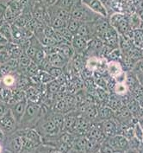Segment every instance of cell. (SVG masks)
I'll use <instances>...</instances> for the list:
<instances>
[{
  "mask_svg": "<svg viewBox=\"0 0 143 153\" xmlns=\"http://www.w3.org/2000/svg\"><path fill=\"white\" fill-rule=\"evenodd\" d=\"M49 16V15H48ZM67 23L66 20H64L62 18L56 16H49V22H48V25L52 26L55 30L62 29L67 26Z\"/></svg>",
  "mask_w": 143,
  "mask_h": 153,
  "instance_id": "21",
  "label": "cell"
},
{
  "mask_svg": "<svg viewBox=\"0 0 143 153\" xmlns=\"http://www.w3.org/2000/svg\"><path fill=\"white\" fill-rule=\"evenodd\" d=\"M98 63H99V59H97V57H89V59L87 60V62H86V68L88 69L95 72V71H97V68H98Z\"/></svg>",
  "mask_w": 143,
  "mask_h": 153,
  "instance_id": "36",
  "label": "cell"
},
{
  "mask_svg": "<svg viewBox=\"0 0 143 153\" xmlns=\"http://www.w3.org/2000/svg\"><path fill=\"white\" fill-rule=\"evenodd\" d=\"M78 113L74 111H69L65 113V123L63 131L73 134L77 131Z\"/></svg>",
  "mask_w": 143,
  "mask_h": 153,
  "instance_id": "9",
  "label": "cell"
},
{
  "mask_svg": "<svg viewBox=\"0 0 143 153\" xmlns=\"http://www.w3.org/2000/svg\"><path fill=\"white\" fill-rule=\"evenodd\" d=\"M56 31L60 33L61 36H63L64 37H65L66 39H67L70 42H72V41L73 37H74V35L67 29V27H65V28H62V29L57 30Z\"/></svg>",
  "mask_w": 143,
  "mask_h": 153,
  "instance_id": "39",
  "label": "cell"
},
{
  "mask_svg": "<svg viewBox=\"0 0 143 153\" xmlns=\"http://www.w3.org/2000/svg\"><path fill=\"white\" fill-rule=\"evenodd\" d=\"M138 101H139V103H140L141 107H142L143 108V96L141 97L140 99H138Z\"/></svg>",
  "mask_w": 143,
  "mask_h": 153,
  "instance_id": "51",
  "label": "cell"
},
{
  "mask_svg": "<svg viewBox=\"0 0 143 153\" xmlns=\"http://www.w3.org/2000/svg\"><path fill=\"white\" fill-rule=\"evenodd\" d=\"M98 118L102 121L114 119L115 118V111L108 105H103L99 109Z\"/></svg>",
  "mask_w": 143,
  "mask_h": 153,
  "instance_id": "22",
  "label": "cell"
},
{
  "mask_svg": "<svg viewBox=\"0 0 143 153\" xmlns=\"http://www.w3.org/2000/svg\"><path fill=\"white\" fill-rule=\"evenodd\" d=\"M0 128L6 136L10 135L17 131V123L13 117L10 109L3 117L0 118Z\"/></svg>",
  "mask_w": 143,
  "mask_h": 153,
  "instance_id": "4",
  "label": "cell"
},
{
  "mask_svg": "<svg viewBox=\"0 0 143 153\" xmlns=\"http://www.w3.org/2000/svg\"><path fill=\"white\" fill-rule=\"evenodd\" d=\"M59 53H60L64 57L70 60L76 54L72 43H62L59 45Z\"/></svg>",
  "mask_w": 143,
  "mask_h": 153,
  "instance_id": "19",
  "label": "cell"
},
{
  "mask_svg": "<svg viewBox=\"0 0 143 153\" xmlns=\"http://www.w3.org/2000/svg\"><path fill=\"white\" fill-rule=\"evenodd\" d=\"M10 58L11 57L8 53L5 46L2 49H0V64H4V63L7 62Z\"/></svg>",
  "mask_w": 143,
  "mask_h": 153,
  "instance_id": "41",
  "label": "cell"
},
{
  "mask_svg": "<svg viewBox=\"0 0 143 153\" xmlns=\"http://www.w3.org/2000/svg\"><path fill=\"white\" fill-rule=\"evenodd\" d=\"M108 57L110 58L111 61H118L119 62L120 59L122 57V52L118 48H113Z\"/></svg>",
  "mask_w": 143,
  "mask_h": 153,
  "instance_id": "38",
  "label": "cell"
},
{
  "mask_svg": "<svg viewBox=\"0 0 143 153\" xmlns=\"http://www.w3.org/2000/svg\"><path fill=\"white\" fill-rule=\"evenodd\" d=\"M25 91H26V98L28 101L33 103H40L42 98V94L38 88L32 86V87H29Z\"/></svg>",
  "mask_w": 143,
  "mask_h": 153,
  "instance_id": "15",
  "label": "cell"
},
{
  "mask_svg": "<svg viewBox=\"0 0 143 153\" xmlns=\"http://www.w3.org/2000/svg\"><path fill=\"white\" fill-rule=\"evenodd\" d=\"M0 33L9 41H12V29H11V24L8 21H5L4 19H2L0 22Z\"/></svg>",
  "mask_w": 143,
  "mask_h": 153,
  "instance_id": "17",
  "label": "cell"
},
{
  "mask_svg": "<svg viewBox=\"0 0 143 153\" xmlns=\"http://www.w3.org/2000/svg\"><path fill=\"white\" fill-rule=\"evenodd\" d=\"M42 117L41 105L40 103H33L28 101L25 113L21 121L17 125V130L35 128Z\"/></svg>",
  "mask_w": 143,
  "mask_h": 153,
  "instance_id": "1",
  "label": "cell"
},
{
  "mask_svg": "<svg viewBox=\"0 0 143 153\" xmlns=\"http://www.w3.org/2000/svg\"><path fill=\"white\" fill-rule=\"evenodd\" d=\"M38 76H39L41 83H43V84H46V85L49 82L53 81L54 80H55V78L53 77L49 73L47 72V71H43V70H40Z\"/></svg>",
  "mask_w": 143,
  "mask_h": 153,
  "instance_id": "35",
  "label": "cell"
},
{
  "mask_svg": "<svg viewBox=\"0 0 143 153\" xmlns=\"http://www.w3.org/2000/svg\"><path fill=\"white\" fill-rule=\"evenodd\" d=\"M80 24H81V22H80L79 20H76V19H73V18H71L69 21H68V23H67V29L71 31L73 35H75L76 32H77V30H78V29H79V27H80Z\"/></svg>",
  "mask_w": 143,
  "mask_h": 153,
  "instance_id": "37",
  "label": "cell"
},
{
  "mask_svg": "<svg viewBox=\"0 0 143 153\" xmlns=\"http://www.w3.org/2000/svg\"><path fill=\"white\" fill-rule=\"evenodd\" d=\"M60 87H61V85L55 79V80H54L53 81L47 84V92L52 94H55L60 91Z\"/></svg>",
  "mask_w": 143,
  "mask_h": 153,
  "instance_id": "34",
  "label": "cell"
},
{
  "mask_svg": "<svg viewBox=\"0 0 143 153\" xmlns=\"http://www.w3.org/2000/svg\"><path fill=\"white\" fill-rule=\"evenodd\" d=\"M40 67L37 63H35V62L32 61L31 63L27 67V68L25 69V73H27V74L32 77V76H36L39 74L40 73Z\"/></svg>",
  "mask_w": 143,
  "mask_h": 153,
  "instance_id": "31",
  "label": "cell"
},
{
  "mask_svg": "<svg viewBox=\"0 0 143 153\" xmlns=\"http://www.w3.org/2000/svg\"><path fill=\"white\" fill-rule=\"evenodd\" d=\"M120 123L116 118L102 121V129L106 137H113L119 134Z\"/></svg>",
  "mask_w": 143,
  "mask_h": 153,
  "instance_id": "7",
  "label": "cell"
},
{
  "mask_svg": "<svg viewBox=\"0 0 143 153\" xmlns=\"http://www.w3.org/2000/svg\"><path fill=\"white\" fill-rule=\"evenodd\" d=\"M47 72H48L53 77H55L57 79L58 77H60V75L63 74V71H62V68H59V67H55V66H51L50 68L48 69Z\"/></svg>",
  "mask_w": 143,
  "mask_h": 153,
  "instance_id": "40",
  "label": "cell"
},
{
  "mask_svg": "<svg viewBox=\"0 0 143 153\" xmlns=\"http://www.w3.org/2000/svg\"><path fill=\"white\" fill-rule=\"evenodd\" d=\"M82 4L86 5L90 10L98 14L99 16L107 17L108 10L104 6L102 0H80Z\"/></svg>",
  "mask_w": 143,
  "mask_h": 153,
  "instance_id": "8",
  "label": "cell"
},
{
  "mask_svg": "<svg viewBox=\"0 0 143 153\" xmlns=\"http://www.w3.org/2000/svg\"><path fill=\"white\" fill-rule=\"evenodd\" d=\"M1 22V21H0ZM9 42V41L0 33V45H2V46H5L7 43Z\"/></svg>",
  "mask_w": 143,
  "mask_h": 153,
  "instance_id": "48",
  "label": "cell"
},
{
  "mask_svg": "<svg viewBox=\"0 0 143 153\" xmlns=\"http://www.w3.org/2000/svg\"><path fill=\"white\" fill-rule=\"evenodd\" d=\"M32 59L29 56L26 52L24 51L23 54L18 58V62H19V69L21 70H25L27 67L31 63Z\"/></svg>",
  "mask_w": 143,
  "mask_h": 153,
  "instance_id": "28",
  "label": "cell"
},
{
  "mask_svg": "<svg viewBox=\"0 0 143 153\" xmlns=\"http://www.w3.org/2000/svg\"><path fill=\"white\" fill-rule=\"evenodd\" d=\"M3 152V145L0 144V152Z\"/></svg>",
  "mask_w": 143,
  "mask_h": 153,
  "instance_id": "53",
  "label": "cell"
},
{
  "mask_svg": "<svg viewBox=\"0 0 143 153\" xmlns=\"http://www.w3.org/2000/svg\"><path fill=\"white\" fill-rule=\"evenodd\" d=\"M122 131H123V132H122V135L127 137L128 140H129L130 138H132V137H135V127H132V126L128 127V128H125V129L122 130Z\"/></svg>",
  "mask_w": 143,
  "mask_h": 153,
  "instance_id": "44",
  "label": "cell"
},
{
  "mask_svg": "<svg viewBox=\"0 0 143 153\" xmlns=\"http://www.w3.org/2000/svg\"><path fill=\"white\" fill-rule=\"evenodd\" d=\"M122 72V66L118 61H110L107 64V73L110 76L114 77Z\"/></svg>",
  "mask_w": 143,
  "mask_h": 153,
  "instance_id": "18",
  "label": "cell"
},
{
  "mask_svg": "<svg viewBox=\"0 0 143 153\" xmlns=\"http://www.w3.org/2000/svg\"><path fill=\"white\" fill-rule=\"evenodd\" d=\"M9 109H10V107H9L6 103L0 101V118L3 117L5 113H7V111H8Z\"/></svg>",
  "mask_w": 143,
  "mask_h": 153,
  "instance_id": "46",
  "label": "cell"
},
{
  "mask_svg": "<svg viewBox=\"0 0 143 153\" xmlns=\"http://www.w3.org/2000/svg\"><path fill=\"white\" fill-rule=\"evenodd\" d=\"M104 142L111 145L116 152H125L129 149V140L120 133L113 137H106Z\"/></svg>",
  "mask_w": 143,
  "mask_h": 153,
  "instance_id": "5",
  "label": "cell"
},
{
  "mask_svg": "<svg viewBox=\"0 0 143 153\" xmlns=\"http://www.w3.org/2000/svg\"><path fill=\"white\" fill-rule=\"evenodd\" d=\"M54 111L65 114V113H66L67 112L71 111V110H70V107H69V105L67 104L66 100L64 98V99L58 100L56 101V103L54 105Z\"/></svg>",
  "mask_w": 143,
  "mask_h": 153,
  "instance_id": "25",
  "label": "cell"
},
{
  "mask_svg": "<svg viewBox=\"0 0 143 153\" xmlns=\"http://www.w3.org/2000/svg\"><path fill=\"white\" fill-rule=\"evenodd\" d=\"M86 135H87L86 137L90 140L93 141L96 144H99V145H101L106 139V136H105L104 132L103 131V129H102V123L99 126L97 125L91 126V127L88 131Z\"/></svg>",
  "mask_w": 143,
  "mask_h": 153,
  "instance_id": "10",
  "label": "cell"
},
{
  "mask_svg": "<svg viewBox=\"0 0 143 153\" xmlns=\"http://www.w3.org/2000/svg\"><path fill=\"white\" fill-rule=\"evenodd\" d=\"M113 90L116 94L120 95V96H123V95L127 94L128 88L126 83H116Z\"/></svg>",
  "mask_w": 143,
  "mask_h": 153,
  "instance_id": "33",
  "label": "cell"
},
{
  "mask_svg": "<svg viewBox=\"0 0 143 153\" xmlns=\"http://www.w3.org/2000/svg\"><path fill=\"white\" fill-rule=\"evenodd\" d=\"M83 61L80 54H76L72 57V68L76 72H81L83 69Z\"/></svg>",
  "mask_w": 143,
  "mask_h": 153,
  "instance_id": "32",
  "label": "cell"
},
{
  "mask_svg": "<svg viewBox=\"0 0 143 153\" xmlns=\"http://www.w3.org/2000/svg\"><path fill=\"white\" fill-rule=\"evenodd\" d=\"M27 104H28V100L26 99V100L16 102V104H14V105H11L10 107V111L12 113L13 117L15 118L17 125L19 124V122L21 121L23 116H24L25 110H26V107H27Z\"/></svg>",
  "mask_w": 143,
  "mask_h": 153,
  "instance_id": "12",
  "label": "cell"
},
{
  "mask_svg": "<svg viewBox=\"0 0 143 153\" xmlns=\"http://www.w3.org/2000/svg\"><path fill=\"white\" fill-rule=\"evenodd\" d=\"M78 1H76V0H57L55 5L60 7V8L68 10H72V9L73 8V6L75 5V4Z\"/></svg>",
  "mask_w": 143,
  "mask_h": 153,
  "instance_id": "30",
  "label": "cell"
},
{
  "mask_svg": "<svg viewBox=\"0 0 143 153\" xmlns=\"http://www.w3.org/2000/svg\"><path fill=\"white\" fill-rule=\"evenodd\" d=\"M10 0H0V3H2V4H4V3H9Z\"/></svg>",
  "mask_w": 143,
  "mask_h": 153,
  "instance_id": "52",
  "label": "cell"
},
{
  "mask_svg": "<svg viewBox=\"0 0 143 153\" xmlns=\"http://www.w3.org/2000/svg\"><path fill=\"white\" fill-rule=\"evenodd\" d=\"M41 2L43 3V4H44L45 6L48 7V6L54 5L56 2H57V0H42Z\"/></svg>",
  "mask_w": 143,
  "mask_h": 153,
  "instance_id": "47",
  "label": "cell"
},
{
  "mask_svg": "<svg viewBox=\"0 0 143 153\" xmlns=\"http://www.w3.org/2000/svg\"><path fill=\"white\" fill-rule=\"evenodd\" d=\"M98 113H99V108L96 105L91 104L88 105L84 114L89 120H95L97 118H98Z\"/></svg>",
  "mask_w": 143,
  "mask_h": 153,
  "instance_id": "23",
  "label": "cell"
},
{
  "mask_svg": "<svg viewBox=\"0 0 143 153\" xmlns=\"http://www.w3.org/2000/svg\"><path fill=\"white\" fill-rule=\"evenodd\" d=\"M15 73L16 72L10 73V74L4 75L2 77V79L0 80V85L4 86V87H6V88H16L18 79L16 78Z\"/></svg>",
  "mask_w": 143,
  "mask_h": 153,
  "instance_id": "16",
  "label": "cell"
},
{
  "mask_svg": "<svg viewBox=\"0 0 143 153\" xmlns=\"http://www.w3.org/2000/svg\"><path fill=\"white\" fill-rule=\"evenodd\" d=\"M16 132L20 136H25L26 137H28L29 139H30L31 141H33L35 145H37L38 146L41 145V143H42V137L39 133V131L35 128L17 130Z\"/></svg>",
  "mask_w": 143,
  "mask_h": 153,
  "instance_id": "11",
  "label": "cell"
},
{
  "mask_svg": "<svg viewBox=\"0 0 143 153\" xmlns=\"http://www.w3.org/2000/svg\"><path fill=\"white\" fill-rule=\"evenodd\" d=\"M50 117L55 123L58 128L62 131L64 129V123H65V114L53 111V113L50 114Z\"/></svg>",
  "mask_w": 143,
  "mask_h": 153,
  "instance_id": "24",
  "label": "cell"
},
{
  "mask_svg": "<svg viewBox=\"0 0 143 153\" xmlns=\"http://www.w3.org/2000/svg\"><path fill=\"white\" fill-rule=\"evenodd\" d=\"M32 1H33V2H35H35H41V1H42V0H32Z\"/></svg>",
  "mask_w": 143,
  "mask_h": 153,
  "instance_id": "54",
  "label": "cell"
},
{
  "mask_svg": "<svg viewBox=\"0 0 143 153\" xmlns=\"http://www.w3.org/2000/svg\"><path fill=\"white\" fill-rule=\"evenodd\" d=\"M4 46H2V45H0V49H2V48H4Z\"/></svg>",
  "mask_w": 143,
  "mask_h": 153,
  "instance_id": "55",
  "label": "cell"
},
{
  "mask_svg": "<svg viewBox=\"0 0 143 153\" xmlns=\"http://www.w3.org/2000/svg\"><path fill=\"white\" fill-rule=\"evenodd\" d=\"M89 39L80 36H74L73 39L72 41V46L73 47L76 54H81L84 51H86L89 45Z\"/></svg>",
  "mask_w": 143,
  "mask_h": 153,
  "instance_id": "13",
  "label": "cell"
},
{
  "mask_svg": "<svg viewBox=\"0 0 143 153\" xmlns=\"http://www.w3.org/2000/svg\"><path fill=\"white\" fill-rule=\"evenodd\" d=\"M4 145H6L7 151L10 152H22V137L16 131L10 135H8V138L4 139Z\"/></svg>",
  "mask_w": 143,
  "mask_h": 153,
  "instance_id": "6",
  "label": "cell"
},
{
  "mask_svg": "<svg viewBox=\"0 0 143 153\" xmlns=\"http://www.w3.org/2000/svg\"><path fill=\"white\" fill-rule=\"evenodd\" d=\"M114 79L116 83H126L127 81V74L125 72H121L117 75L114 76Z\"/></svg>",
  "mask_w": 143,
  "mask_h": 153,
  "instance_id": "45",
  "label": "cell"
},
{
  "mask_svg": "<svg viewBox=\"0 0 143 153\" xmlns=\"http://www.w3.org/2000/svg\"><path fill=\"white\" fill-rule=\"evenodd\" d=\"M22 137V141H23V150L22 152H36L38 145H35L33 141H31L30 139H29L28 137H26L25 136H21ZM40 146V145H39Z\"/></svg>",
  "mask_w": 143,
  "mask_h": 153,
  "instance_id": "26",
  "label": "cell"
},
{
  "mask_svg": "<svg viewBox=\"0 0 143 153\" xmlns=\"http://www.w3.org/2000/svg\"><path fill=\"white\" fill-rule=\"evenodd\" d=\"M133 69L135 74H143V58L137 60L133 66Z\"/></svg>",
  "mask_w": 143,
  "mask_h": 153,
  "instance_id": "42",
  "label": "cell"
},
{
  "mask_svg": "<svg viewBox=\"0 0 143 153\" xmlns=\"http://www.w3.org/2000/svg\"><path fill=\"white\" fill-rule=\"evenodd\" d=\"M109 21L111 25L120 35L124 36L128 31L132 30L129 26L128 18L122 13L116 12L112 14L109 18Z\"/></svg>",
  "mask_w": 143,
  "mask_h": 153,
  "instance_id": "3",
  "label": "cell"
},
{
  "mask_svg": "<svg viewBox=\"0 0 143 153\" xmlns=\"http://www.w3.org/2000/svg\"><path fill=\"white\" fill-rule=\"evenodd\" d=\"M122 104H123L122 99H121V96L116 94L114 95H110L107 100V105L110 106L114 111L118 110L120 107L123 105Z\"/></svg>",
  "mask_w": 143,
  "mask_h": 153,
  "instance_id": "20",
  "label": "cell"
},
{
  "mask_svg": "<svg viewBox=\"0 0 143 153\" xmlns=\"http://www.w3.org/2000/svg\"><path fill=\"white\" fill-rule=\"evenodd\" d=\"M128 22H129V26L130 28L135 30L137 29H141V25L142 24V19L140 18V16L138 14H134L132 16L128 17Z\"/></svg>",
  "mask_w": 143,
  "mask_h": 153,
  "instance_id": "29",
  "label": "cell"
},
{
  "mask_svg": "<svg viewBox=\"0 0 143 153\" xmlns=\"http://www.w3.org/2000/svg\"><path fill=\"white\" fill-rule=\"evenodd\" d=\"M138 15H139L140 18L142 19V23H143V9L142 10H141L138 12Z\"/></svg>",
  "mask_w": 143,
  "mask_h": 153,
  "instance_id": "50",
  "label": "cell"
},
{
  "mask_svg": "<svg viewBox=\"0 0 143 153\" xmlns=\"http://www.w3.org/2000/svg\"><path fill=\"white\" fill-rule=\"evenodd\" d=\"M135 134L140 141L143 140V128L142 127L140 123H137L135 125Z\"/></svg>",
  "mask_w": 143,
  "mask_h": 153,
  "instance_id": "43",
  "label": "cell"
},
{
  "mask_svg": "<svg viewBox=\"0 0 143 153\" xmlns=\"http://www.w3.org/2000/svg\"><path fill=\"white\" fill-rule=\"evenodd\" d=\"M46 58L48 59V61L51 63L52 66H55L59 68H62L66 65L68 59H66V57H64L60 53H54L51 55H47Z\"/></svg>",
  "mask_w": 143,
  "mask_h": 153,
  "instance_id": "14",
  "label": "cell"
},
{
  "mask_svg": "<svg viewBox=\"0 0 143 153\" xmlns=\"http://www.w3.org/2000/svg\"><path fill=\"white\" fill-rule=\"evenodd\" d=\"M136 75L139 80V82L143 86V74H136Z\"/></svg>",
  "mask_w": 143,
  "mask_h": 153,
  "instance_id": "49",
  "label": "cell"
},
{
  "mask_svg": "<svg viewBox=\"0 0 143 153\" xmlns=\"http://www.w3.org/2000/svg\"><path fill=\"white\" fill-rule=\"evenodd\" d=\"M72 18L79 20L81 23H90L95 22L101 16L95 13L91 10L88 8L86 5L81 3V1H78L73 8L71 10Z\"/></svg>",
  "mask_w": 143,
  "mask_h": 153,
  "instance_id": "2",
  "label": "cell"
},
{
  "mask_svg": "<svg viewBox=\"0 0 143 153\" xmlns=\"http://www.w3.org/2000/svg\"><path fill=\"white\" fill-rule=\"evenodd\" d=\"M134 41L137 49L143 50V30L137 29L134 30Z\"/></svg>",
  "mask_w": 143,
  "mask_h": 153,
  "instance_id": "27",
  "label": "cell"
}]
</instances>
